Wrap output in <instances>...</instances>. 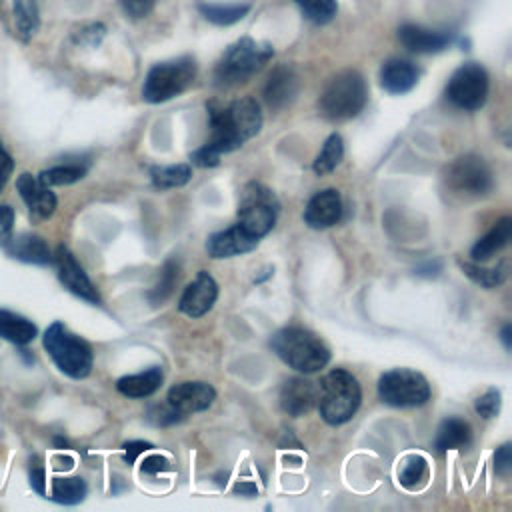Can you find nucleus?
<instances>
[{
    "mask_svg": "<svg viewBox=\"0 0 512 512\" xmlns=\"http://www.w3.org/2000/svg\"><path fill=\"white\" fill-rule=\"evenodd\" d=\"M44 350L56 368L70 378H86L92 370V350L86 340L66 330L62 322H54L42 336Z\"/></svg>",
    "mask_w": 512,
    "mask_h": 512,
    "instance_id": "423d86ee",
    "label": "nucleus"
},
{
    "mask_svg": "<svg viewBox=\"0 0 512 512\" xmlns=\"http://www.w3.org/2000/svg\"><path fill=\"white\" fill-rule=\"evenodd\" d=\"M500 404H502V396H500V390L496 388H488L482 396L474 400V408L482 418H494L500 412Z\"/></svg>",
    "mask_w": 512,
    "mask_h": 512,
    "instance_id": "4c0bfd02",
    "label": "nucleus"
},
{
    "mask_svg": "<svg viewBox=\"0 0 512 512\" xmlns=\"http://www.w3.org/2000/svg\"><path fill=\"white\" fill-rule=\"evenodd\" d=\"M472 438V430L470 424L462 418L450 416L446 420H442L436 438H434V448L438 452H448V450H458L462 446H466Z\"/></svg>",
    "mask_w": 512,
    "mask_h": 512,
    "instance_id": "393cba45",
    "label": "nucleus"
},
{
    "mask_svg": "<svg viewBox=\"0 0 512 512\" xmlns=\"http://www.w3.org/2000/svg\"><path fill=\"white\" fill-rule=\"evenodd\" d=\"M512 236V218H502L494 224L492 230H488L470 250V256L474 262H486L490 260L498 250H502Z\"/></svg>",
    "mask_w": 512,
    "mask_h": 512,
    "instance_id": "5701e85b",
    "label": "nucleus"
},
{
    "mask_svg": "<svg viewBox=\"0 0 512 512\" xmlns=\"http://www.w3.org/2000/svg\"><path fill=\"white\" fill-rule=\"evenodd\" d=\"M56 262V270H58V278L60 282L76 296H80L86 302L98 304L100 302V294L94 288V284L90 282V278L86 276L84 268L78 264V260L74 258V254L66 248V246H58L56 254L52 258Z\"/></svg>",
    "mask_w": 512,
    "mask_h": 512,
    "instance_id": "f8f14e48",
    "label": "nucleus"
},
{
    "mask_svg": "<svg viewBox=\"0 0 512 512\" xmlns=\"http://www.w3.org/2000/svg\"><path fill=\"white\" fill-rule=\"evenodd\" d=\"M298 90H300V78L296 70L288 64H280L270 72L264 84V100L272 110H282L294 102V98L298 96Z\"/></svg>",
    "mask_w": 512,
    "mask_h": 512,
    "instance_id": "dca6fc26",
    "label": "nucleus"
},
{
    "mask_svg": "<svg viewBox=\"0 0 512 512\" xmlns=\"http://www.w3.org/2000/svg\"><path fill=\"white\" fill-rule=\"evenodd\" d=\"M208 118L210 138L190 154L192 164L200 168L216 166L222 154L238 150L262 128L260 104L254 98H238L226 106L210 102Z\"/></svg>",
    "mask_w": 512,
    "mask_h": 512,
    "instance_id": "f257e3e1",
    "label": "nucleus"
},
{
    "mask_svg": "<svg viewBox=\"0 0 512 512\" xmlns=\"http://www.w3.org/2000/svg\"><path fill=\"white\" fill-rule=\"evenodd\" d=\"M494 470L498 476L506 478L512 470V444L506 442L494 452Z\"/></svg>",
    "mask_w": 512,
    "mask_h": 512,
    "instance_id": "ea45409f",
    "label": "nucleus"
},
{
    "mask_svg": "<svg viewBox=\"0 0 512 512\" xmlns=\"http://www.w3.org/2000/svg\"><path fill=\"white\" fill-rule=\"evenodd\" d=\"M340 216H342V200L338 190L334 188H324L316 192L304 208V222L316 230L334 226L340 220Z\"/></svg>",
    "mask_w": 512,
    "mask_h": 512,
    "instance_id": "a211bd4d",
    "label": "nucleus"
},
{
    "mask_svg": "<svg viewBox=\"0 0 512 512\" xmlns=\"http://www.w3.org/2000/svg\"><path fill=\"white\" fill-rule=\"evenodd\" d=\"M30 484H32V488L42 496L44 494V468H42V464L38 462V458H32L30 460Z\"/></svg>",
    "mask_w": 512,
    "mask_h": 512,
    "instance_id": "c03bdc74",
    "label": "nucleus"
},
{
    "mask_svg": "<svg viewBox=\"0 0 512 512\" xmlns=\"http://www.w3.org/2000/svg\"><path fill=\"white\" fill-rule=\"evenodd\" d=\"M38 336V328L28 318L0 308V338L8 340L12 344H28Z\"/></svg>",
    "mask_w": 512,
    "mask_h": 512,
    "instance_id": "a878e982",
    "label": "nucleus"
},
{
    "mask_svg": "<svg viewBox=\"0 0 512 512\" xmlns=\"http://www.w3.org/2000/svg\"><path fill=\"white\" fill-rule=\"evenodd\" d=\"M342 156H344V142H342V136L340 134H330L320 150V154L316 156L314 160V172L318 176H324V174H330L340 162H342Z\"/></svg>",
    "mask_w": 512,
    "mask_h": 512,
    "instance_id": "c756f323",
    "label": "nucleus"
},
{
    "mask_svg": "<svg viewBox=\"0 0 512 512\" xmlns=\"http://www.w3.org/2000/svg\"><path fill=\"white\" fill-rule=\"evenodd\" d=\"M214 398L216 390L208 382H180L168 390L166 402L184 416L210 408Z\"/></svg>",
    "mask_w": 512,
    "mask_h": 512,
    "instance_id": "2eb2a0df",
    "label": "nucleus"
},
{
    "mask_svg": "<svg viewBox=\"0 0 512 512\" xmlns=\"http://www.w3.org/2000/svg\"><path fill=\"white\" fill-rule=\"evenodd\" d=\"M6 252H8V256H12L20 262L42 264V266L50 264L52 258H54L46 240L40 238L38 234H32V232H24V234H18L14 238H8Z\"/></svg>",
    "mask_w": 512,
    "mask_h": 512,
    "instance_id": "4be33fe9",
    "label": "nucleus"
},
{
    "mask_svg": "<svg viewBox=\"0 0 512 512\" xmlns=\"http://www.w3.org/2000/svg\"><path fill=\"white\" fill-rule=\"evenodd\" d=\"M274 48L268 42H258L250 36H242L230 44L214 68V84L220 88L238 86L260 72L270 58Z\"/></svg>",
    "mask_w": 512,
    "mask_h": 512,
    "instance_id": "f03ea898",
    "label": "nucleus"
},
{
    "mask_svg": "<svg viewBox=\"0 0 512 512\" xmlns=\"http://www.w3.org/2000/svg\"><path fill=\"white\" fill-rule=\"evenodd\" d=\"M318 400V386L308 378H290L280 388V408L288 416H302L314 408Z\"/></svg>",
    "mask_w": 512,
    "mask_h": 512,
    "instance_id": "6ab92c4d",
    "label": "nucleus"
},
{
    "mask_svg": "<svg viewBox=\"0 0 512 512\" xmlns=\"http://www.w3.org/2000/svg\"><path fill=\"white\" fill-rule=\"evenodd\" d=\"M152 444L150 442H144V440H132V442H126L124 444V460L128 464H134V460L144 454L146 450H150Z\"/></svg>",
    "mask_w": 512,
    "mask_h": 512,
    "instance_id": "37998d69",
    "label": "nucleus"
},
{
    "mask_svg": "<svg viewBox=\"0 0 512 512\" xmlns=\"http://www.w3.org/2000/svg\"><path fill=\"white\" fill-rule=\"evenodd\" d=\"M460 268L464 270V274L474 280L476 284L484 286V288H494L498 284H502L508 276V268H506V262H502L500 266L496 268H482L478 264H472V262H460Z\"/></svg>",
    "mask_w": 512,
    "mask_h": 512,
    "instance_id": "c9c22d12",
    "label": "nucleus"
},
{
    "mask_svg": "<svg viewBox=\"0 0 512 512\" xmlns=\"http://www.w3.org/2000/svg\"><path fill=\"white\" fill-rule=\"evenodd\" d=\"M420 78V68L404 58H390L380 68V86L390 94L410 92Z\"/></svg>",
    "mask_w": 512,
    "mask_h": 512,
    "instance_id": "412c9836",
    "label": "nucleus"
},
{
    "mask_svg": "<svg viewBox=\"0 0 512 512\" xmlns=\"http://www.w3.org/2000/svg\"><path fill=\"white\" fill-rule=\"evenodd\" d=\"M280 202L276 194L262 182H248L238 202V224L254 238L266 236L278 218Z\"/></svg>",
    "mask_w": 512,
    "mask_h": 512,
    "instance_id": "6e6552de",
    "label": "nucleus"
},
{
    "mask_svg": "<svg viewBox=\"0 0 512 512\" xmlns=\"http://www.w3.org/2000/svg\"><path fill=\"white\" fill-rule=\"evenodd\" d=\"M258 246V238L250 236L240 224H234L226 230L214 232L206 240V252L212 258H232L238 254L252 252Z\"/></svg>",
    "mask_w": 512,
    "mask_h": 512,
    "instance_id": "f3484780",
    "label": "nucleus"
},
{
    "mask_svg": "<svg viewBox=\"0 0 512 512\" xmlns=\"http://www.w3.org/2000/svg\"><path fill=\"white\" fill-rule=\"evenodd\" d=\"M488 96V72L478 62H464L458 66L448 84L446 98L460 110H480Z\"/></svg>",
    "mask_w": 512,
    "mask_h": 512,
    "instance_id": "9d476101",
    "label": "nucleus"
},
{
    "mask_svg": "<svg viewBox=\"0 0 512 512\" xmlns=\"http://www.w3.org/2000/svg\"><path fill=\"white\" fill-rule=\"evenodd\" d=\"M198 10H200V14L208 22H212L216 26H230V24H236L238 20H242L248 14L250 4H210V2H200Z\"/></svg>",
    "mask_w": 512,
    "mask_h": 512,
    "instance_id": "cd10ccee",
    "label": "nucleus"
},
{
    "mask_svg": "<svg viewBox=\"0 0 512 512\" xmlns=\"http://www.w3.org/2000/svg\"><path fill=\"white\" fill-rule=\"evenodd\" d=\"M196 78V62L192 56H180L174 60L154 64L142 86V98L150 104H160L180 96Z\"/></svg>",
    "mask_w": 512,
    "mask_h": 512,
    "instance_id": "0eeeda50",
    "label": "nucleus"
},
{
    "mask_svg": "<svg viewBox=\"0 0 512 512\" xmlns=\"http://www.w3.org/2000/svg\"><path fill=\"white\" fill-rule=\"evenodd\" d=\"M446 182L454 192L466 196H484L492 190V170L484 158L476 154H464L446 168Z\"/></svg>",
    "mask_w": 512,
    "mask_h": 512,
    "instance_id": "9b49d317",
    "label": "nucleus"
},
{
    "mask_svg": "<svg viewBox=\"0 0 512 512\" xmlns=\"http://www.w3.org/2000/svg\"><path fill=\"white\" fill-rule=\"evenodd\" d=\"M12 12L20 38L28 42L40 26L38 0H12Z\"/></svg>",
    "mask_w": 512,
    "mask_h": 512,
    "instance_id": "c85d7f7f",
    "label": "nucleus"
},
{
    "mask_svg": "<svg viewBox=\"0 0 512 512\" xmlns=\"http://www.w3.org/2000/svg\"><path fill=\"white\" fill-rule=\"evenodd\" d=\"M120 6L126 16H130L132 20H138L148 16L154 10L156 0H120Z\"/></svg>",
    "mask_w": 512,
    "mask_h": 512,
    "instance_id": "58836bf2",
    "label": "nucleus"
},
{
    "mask_svg": "<svg viewBox=\"0 0 512 512\" xmlns=\"http://www.w3.org/2000/svg\"><path fill=\"white\" fill-rule=\"evenodd\" d=\"M398 40L404 48L418 54L442 52L454 42V34L448 30H432L418 24H402L398 28Z\"/></svg>",
    "mask_w": 512,
    "mask_h": 512,
    "instance_id": "4468645a",
    "label": "nucleus"
},
{
    "mask_svg": "<svg viewBox=\"0 0 512 512\" xmlns=\"http://www.w3.org/2000/svg\"><path fill=\"white\" fill-rule=\"evenodd\" d=\"M256 492H258V488L252 482H238L234 486V494H240V496H254Z\"/></svg>",
    "mask_w": 512,
    "mask_h": 512,
    "instance_id": "49530a36",
    "label": "nucleus"
},
{
    "mask_svg": "<svg viewBox=\"0 0 512 512\" xmlns=\"http://www.w3.org/2000/svg\"><path fill=\"white\" fill-rule=\"evenodd\" d=\"M216 298H218L216 280L206 270H200L196 278L184 288L178 300V310L190 318H200L214 306Z\"/></svg>",
    "mask_w": 512,
    "mask_h": 512,
    "instance_id": "ddd939ff",
    "label": "nucleus"
},
{
    "mask_svg": "<svg viewBox=\"0 0 512 512\" xmlns=\"http://www.w3.org/2000/svg\"><path fill=\"white\" fill-rule=\"evenodd\" d=\"M88 486L82 478H54L52 482V500L60 504H78L86 498Z\"/></svg>",
    "mask_w": 512,
    "mask_h": 512,
    "instance_id": "473e14b6",
    "label": "nucleus"
},
{
    "mask_svg": "<svg viewBox=\"0 0 512 512\" xmlns=\"http://www.w3.org/2000/svg\"><path fill=\"white\" fill-rule=\"evenodd\" d=\"M178 282V262L174 258H168L164 262V266L160 268V274H158V280L156 284L150 288L148 292V300L158 306L162 304L164 300L170 298V294L174 292V286Z\"/></svg>",
    "mask_w": 512,
    "mask_h": 512,
    "instance_id": "7c9ffc66",
    "label": "nucleus"
},
{
    "mask_svg": "<svg viewBox=\"0 0 512 512\" xmlns=\"http://www.w3.org/2000/svg\"><path fill=\"white\" fill-rule=\"evenodd\" d=\"M500 340H502V344H504L506 350L512 348V326H510V324H504V326H502V330H500Z\"/></svg>",
    "mask_w": 512,
    "mask_h": 512,
    "instance_id": "de8ad7c7",
    "label": "nucleus"
},
{
    "mask_svg": "<svg viewBox=\"0 0 512 512\" xmlns=\"http://www.w3.org/2000/svg\"><path fill=\"white\" fill-rule=\"evenodd\" d=\"M430 476L428 460L422 454H408L398 468V482L406 490H420Z\"/></svg>",
    "mask_w": 512,
    "mask_h": 512,
    "instance_id": "bb28decb",
    "label": "nucleus"
},
{
    "mask_svg": "<svg viewBox=\"0 0 512 512\" xmlns=\"http://www.w3.org/2000/svg\"><path fill=\"white\" fill-rule=\"evenodd\" d=\"M86 174V166L84 164H60L48 170H42L38 174V180L44 186H64V184H72L82 180Z\"/></svg>",
    "mask_w": 512,
    "mask_h": 512,
    "instance_id": "72a5a7b5",
    "label": "nucleus"
},
{
    "mask_svg": "<svg viewBox=\"0 0 512 512\" xmlns=\"http://www.w3.org/2000/svg\"><path fill=\"white\" fill-rule=\"evenodd\" d=\"M362 400L358 380L346 370L328 372L318 386V410L326 424L340 426L348 422Z\"/></svg>",
    "mask_w": 512,
    "mask_h": 512,
    "instance_id": "39448f33",
    "label": "nucleus"
},
{
    "mask_svg": "<svg viewBox=\"0 0 512 512\" xmlns=\"http://www.w3.org/2000/svg\"><path fill=\"white\" fill-rule=\"evenodd\" d=\"M16 190L36 218H50L54 214L58 204L54 192L32 174H20L16 180Z\"/></svg>",
    "mask_w": 512,
    "mask_h": 512,
    "instance_id": "aec40b11",
    "label": "nucleus"
},
{
    "mask_svg": "<svg viewBox=\"0 0 512 512\" xmlns=\"http://www.w3.org/2000/svg\"><path fill=\"white\" fill-rule=\"evenodd\" d=\"M300 12L304 14L306 20H310L312 24H328L336 12H338V2L336 0H292Z\"/></svg>",
    "mask_w": 512,
    "mask_h": 512,
    "instance_id": "f704fd0d",
    "label": "nucleus"
},
{
    "mask_svg": "<svg viewBox=\"0 0 512 512\" xmlns=\"http://www.w3.org/2000/svg\"><path fill=\"white\" fill-rule=\"evenodd\" d=\"M12 170H14V160H12V156L4 150V146H2V142H0V192H2V188L6 186L8 176L12 174Z\"/></svg>",
    "mask_w": 512,
    "mask_h": 512,
    "instance_id": "a18cd8bd",
    "label": "nucleus"
},
{
    "mask_svg": "<svg viewBox=\"0 0 512 512\" xmlns=\"http://www.w3.org/2000/svg\"><path fill=\"white\" fill-rule=\"evenodd\" d=\"M168 468V458L166 456H160V454H150V456H146L144 460H142V466H140V470L144 472V474H158V472H162V470H166Z\"/></svg>",
    "mask_w": 512,
    "mask_h": 512,
    "instance_id": "79ce46f5",
    "label": "nucleus"
},
{
    "mask_svg": "<svg viewBox=\"0 0 512 512\" xmlns=\"http://www.w3.org/2000/svg\"><path fill=\"white\" fill-rule=\"evenodd\" d=\"M368 100V88L366 80L358 70H342L334 74L320 98H318V112L332 122L350 120L358 116Z\"/></svg>",
    "mask_w": 512,
    "mask_h": 512,
    "instance_id": "20e7f679",
    "label": "nucleus"
},
{
    "mask_svg": "<svg viewBox=\"0 0 512 512\" xmlns=\"http://www.w3.org/2000/svg\"><path fill=\"white\" fill-rule=\"evenodd\" d=\"M270 346L284 364L302 374H314L330 362L328 346L316 334L300 326L278 330Z\"/></svg>",
    "mask_w": 512,
    "mask_h": 512,
    "instance_id": "7ed1b4c3",
    "label": "nucleus"
},
{
    "mask_svg": "<svg viewBox=\"0 0 512 512\" xmlns=\"http://www.w3.org/2000/svg\"><path fill=\"white\" fill-rule=\"evenodd\" d=\"M378 396L388 406L414 408L430 400V384L416 370L394 368L380 376Z\"/></svg>",
    "mask_w": 512,
    "mask_h": 512,
    "instance_id": "1a4fd4ad",
    "label": "nucleus"
},
{
    "mask_svg": "<svg viewBox=\"0 0 512 512\" xmlns=\"http://www.w3.org/2000/svg\"><path fill=\"white\" fill-rule=\"evenodd\" d=\"M146 418L154 426H170V424L180 422L182 414L174 406H170L168 402H162V404L150 406L148 412H146Z\"/></svg>",
    "mask_w": 512,
    "mask_h": 512,
    "instance_id": "e433bc0d",
    "label": "nucleus"
},
{
    "mask_svg": "<svg viewBox=\"0 0 512 512\" xmlns=\"http://www.w3.org/2000/svg\"><path fill=\"white\" fill-rule=\"evenodd\" d=\"M150 176L156 188H178L192 178V168L188 164H170V166H152Z\"/></svg>",
    "mask_w": 512,
    "mask_h": 512,
    "instance_id": "2f4dec72",
    "label": "nucleus"
},
{
    "mask_svg": "<svg viewBox=\"0 0 512 512\" xmlns=\"http://www.w3.org/2000/svg\"><path fill=\"white\" fill-rule=\"evenodd\" d=\"M14 226V210L8 204H0V242L8 240Z\"/></svg>",
    "mask_w": 512,
    "mask_h": 512,
    "instance_id": "a19ab883",
    "label": "nucleus"
},
{
    "mask_svg": "<svg viewBox=\"0 0 512 512\" xmlns=\"http://www.w3.org/2000/svg\"><path fill=\"white\" fill-rule=\"evenodd\" d=\"M162 368L160 366H152L144 372L138 374H130V376H122L116 382V388L120 394L128 396V398H146L150 394H154L160 384H162Z\"/></svg>",
    "mask_w": 512,
    "mask_h": 512,
    "instance_id": "b1692460",
    "label": "nucleus"
}]
</instances>
